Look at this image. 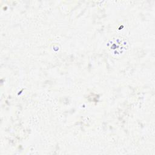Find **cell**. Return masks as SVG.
Returning a JSON list of instances; mask_svg holds the SVG:
<instances>
[{"instance_id":"obj_1","label":"cell","mask_w":155,"mask_h":155,"mask_svg":"<svg viewBox=\"0 0 155 155\" xmlns=\"http://www.w3.org/2000/svg\"><path fill=\"white\" fill-rule=\"evenodd\" d=\"M107 47L112 55L120 57L127 52L128 48V43L125 38L121 36H115L108 41Z\"/></svg>"}]
</instances>
